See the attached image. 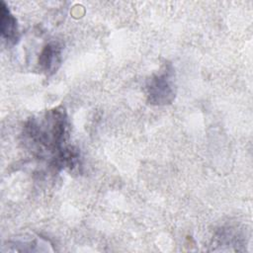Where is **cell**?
Here are the masks:
<instances>
[{"label":"cell","instance_id":"cell-2","mask_svg":"<svg viewBox=\"0 0 253 253\" xmlns=\"http://www.w3.org/2000/svg\"><path fill=\"white\" fill-rule=\"evenodd\" d=\"M175 95L174 69L170 63H165L147 81V102L154 106H165L174 101Z\"/></svg>","mask_w":253,"mask_h":253},{"label":"cell","instance_id":"cell-4","mask_svg":"<svg viewBox=\"0 0 253 253\" xmlns=\"http://www.w3.org/2000/svg\"><path fill=\"white\" fill-rule=\"evenodd\" d=\"M61 62V46L55 42H50L46 43L42 49L39 56V65L45 74L54 73Z\"/></svg>","mask_w":253,"mask_h":253},{"label":"cell","instance_id":"cell-3","mask_svg":"<svg viewBox=\"0 0 253 253\" xmlns=\"http://www.w3.org/2000/svg\"><path fill=\"white\" fill-rule=\"evenodd\" d=\"M0 32L2 39L9 44L17 43L20 39L17 19L4 1L0 3Z\"/></svg>","mask_w":253,"mask_h":253},{"label":"cell","instance_id":"cell-1","mask_svg":"<svg viewBox=\"0 0 253 253\" xmlns=\"http://www.w3.org/2000/svg\"><path fill=\"white\" fill-rule=\"evenodd\" d=\"M24 129L32 149L40 155H50L51 160L67 146L69 123L62 106L46 111L40 119H31Z\"/></svg>","mask_w":253,"mask_h":253}]
</instances>
